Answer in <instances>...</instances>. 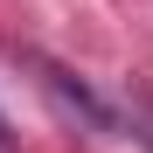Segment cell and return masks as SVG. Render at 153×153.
I'll list each match as a JSON object with an SVG mask.
<instances>
[{
  "label": "cell",
  "mask_w": 153,
  "mask_h": 153,
  "mask_svg": "<svg viewBox=\"0 0 153 153\" xmlns=\"http://www.w3.org/2000/svg\"><path fill=\"white\" fill-rule=\"evenodd\" d=\"M21 63L35 70V84H42L49 97H56V111H63V118H76L84 132H111V111L97 105V91H91V84H76L70 70H56V63H42V56H21Z\"/></svg>",
  "instance_id": "cell-1"
},
{
  "label": "cell",
  "mask_w": 153,
  "mask_h": 153,
  "mask_svg": "<svg viewBox=\"0 0 153 153\" xmlns=\"http://www.w3.org/2000/svg\"><path fill=\"white\" fill-rule=\"evenodd\" d=\"M0 153H14V125H7V111H0Z\"/></svg>",
  "instance_id": "cell-3"
},
{
  "label": "cell",
  "mask_w": 153,
  "mask_h": 153,
  "mask_svg": "<svg viewBox=\"0 0 153 153\" xmlns=\"http://www.w3.org/2000/svg\"><path fill=\"white\" fill-rule=\"evenodd\" d=\"M125 111H132V139L153 153V91L146 84H125Z\"/></svg>",
  "instance_id": "cell-2"
}]
</instances>
